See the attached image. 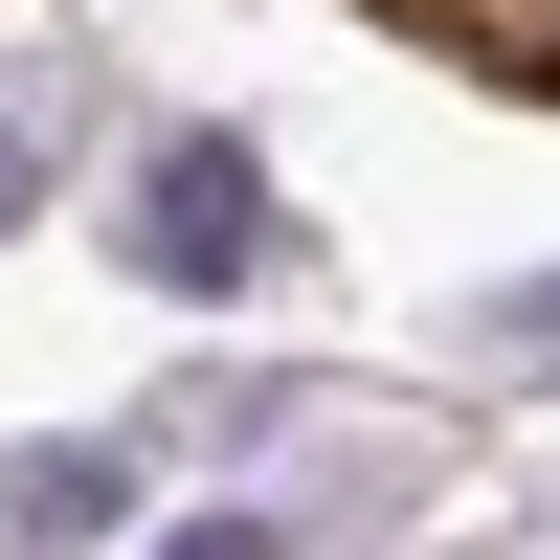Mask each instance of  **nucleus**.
Masks as SVG:
<instances>
[{
	"mask_svg": "<svg viewBox=\"0 0 560 560\" xmlns=\"http://www.w3.org/2000/svg\"><path fill=\"white\" fill-rule=\"evenodd\" d=\"M135 269H158V292H247V269H269L247 135H158V179H135Z\"/></svg>",
	"mask_w": 560,
	"mask_h": 560,
	"instance_id": "obj_1",
	"label": "nucleus"
},
{
	"mask_svg": "<svg viewBox=\"0 0 560 560\" xmlns=\"http://www.w3.org/2000/svg\"><path fill=\"white\" fill-rule=\"evenodd\" d=\"M45 202V113H0V224H23Z\"/></svg>",
	"mask_w": 560,
	"mask_h": 560,
	"instance_id": "obj_3",
	"label": "nucleus"
},
{
	"mask_svg": "<svg viewBox=\"0 0 560 560\" xmlns=\"http://www.w3.org/2000/svg\"><path fill=\"white\" fill-rule=\"evenodd\" d=\"M158 560H269V516H179V538H158Z\"/></svg>",
	"mask_w": 560,
	"mask_h": 560,
	"instance_id": "obj_4",
	"label": "nucleus"
},
{
	"mask_svg": "<svg viewBox=\"0 0 560 560\" xmlns=\"http://www.w3.org/2000/svg\"><path fill=\"white\" fill-rule=\"evenodd\" d=\"M0 516H23V538H113V448H45V471H0Z\"/></svg>",
	"mask_w": 560,
	"mask_h": 560,
	"instance_id": "obj_2",
	"label": "nucleus"
},
{
	"mask_svg": "<svg viewBox=\"0 0 560 560\" xmlns=\"http://www.w3.org/2000/svg\"><path fill=\"white\" fill-rule=\"evenodd\" d=\"M493 23H516V45H538V68H560V0H493Z\"/></svg>",
	"mask_w": 560,
	"mask_h": 560,
	"instance_id": "obj_5",
	"label": "nucleus"
}]
</instances>
